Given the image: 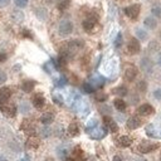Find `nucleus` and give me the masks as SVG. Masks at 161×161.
Returning a JSON list of instances; mask_svg holds the SVG:
<instances>
[{
  "label": "nucleus",
  "mask_w": 161,
  "mask_h": 161,
  "mask_svg": "<svg viewBox=\"0 0 161 161\" xmlns=\"http://www.w3.org/2000/svg\"><path fill=\"white\" fill-rule=\"evenodd\" d=\"M35 14H37V17L42 19V20H44V19L47 18V10L43 8H38L37 10H35Z\"/></svg>",
  "instance_id": "obj_28"
},
{
  "label": "nucleus",
  "mask_w": 161,
  "mask_h": 161,
  "mask_svg": "<svg viewBox=\"0 0 161 161\" xmlns=\"http://www.w3.org/2000/svg\"><path fill=\"white\" fill-rule=\"evenodd\" d=\"M154 98L157 99V101H161V88H157L154 91Z\"/></svg>",
  "instance_id": "obj_36"
},
{
  "label": "nucleus",
  "mask_w": 161,
  "mask_h": 161,
  "mask_svg": "<svg viewBox=\"0 0 161 161\" xmlns=\"http://www.w3.org/2000/svg\"><path fill=\"white\" fill-rule=\"evenodd\" d=\"M139 161H145V160H139Z\"/></svg>",
  "instance_id": "obj_51"
},
{
  "label": "nucleus",
  "mask_w": 161,
  "mask_h": 161,
  "mask_svg": "<svg viewBox=\"0 0 161 161\" xmlns=\"http://www.w3.org/2000/svg\"><path fill=\"white\" fill-rule=\"evenodd\" d=\"M64 161H74V160H73V159H69V157H68V159H65Z\"/></svg>",
  "instance_id": "obj_48"
},
{
  "label": "nucleus",
  "mask_w": 161,
  "mask_h": 161,
  "mask_svg": "<svg viewBox=\"0 0 161 161\" xmlns=\"http://www.w3.org/2000/svg\"><path fill=\"white\" fill-rule=\"evenodd\" d=\"M23 35H24L25 38H32L30 32H29V30H27V29H24V30H23Z\"/></svg>",
  "instance_id": "obj_43"
},
{
  "label": "nucleus",
  "mask_w": 161,
  "mask_h": 161,
  "mask_svg": "<svg viewBox=\"0 0 161 161\" xmlns=\"http://www.w3.org/2000/svg\"><path fill=\"white\" fill-rule=\"evenodd\" d=\"M0 161H8L5 157H4V156H1V155H0Z\"/></svg>",
  "instance_id": "obj_47"
},
{
  "label": "nucleus",
  "mask_w": 161,
  "mask_h": 161,
  "mask_svg": "<svg viewBox=\"0 0 161 161\" xmlns=\"http://www.w3.org/2000/svg\"><path fill=\"white\" fill-rule=\"evenodd\" d=\"M113 105H115L116 110H118V111H125L126 110V102L121 98H116L115 102H113Z\"/></svg>",
  "instance_id": "obj_24"
},
{
  "label": "nucleus",
  "mask_w": 161,
  "mask_h": 161,
  "mask_svg": "<svg viewBox=\"0 0 161 161\" xmlns=\"http://www.w3.org/2000/svg\"><path fill=\"white\" fill-rule=\"evenodd\" d=\"M9 3H10V0H0V6H6L9 5Z\"/></svg>",
  "instance_id": "obj_42"
},
{
  "label": "nucleus",
  "mask_w": 161,
  "mask_h": 161,
  "mask_svg": "<svg viewBox=\"0 0 161 161\" xmlns=\"http://www.w3.org/2000/svg\"><path fill=\"white\" fill-rule=\"evenodd\" d=\"M22 130L25 131L28 135H33V134H34V127H33L32 122L28 121V120H25V121L22 124Z\"/></svg>",
  "instance_id": "obj_18"
},
{
  "label": "nucleus",
  "mask_w": 161,
  "mask_h": 161,
  "mask_svg": "<svg viewBox=\"0 0 161 161\" xmlns=\"http://www.w3.org/2000/svg\"><path fill=\"white\" fill-rule=\"evenodd\" d=\"M98 20V15L96 13H91L89 15L84 19L83 23H82V25H83V29L86 30V32H91L94 25H96V23Z\"/></svg>",
  "instance_id": "obj_1"
},
{
  "label": "nucleus",
  "mask_w": 161,
  "mask_h": 161,
  "mask_svg": "<svg viewBox=\"0 0 161 161\" xmlns=\"http://www.w3.org/2000/svg\"><path fill=\"white\" fill-rule=\"evenodd\" d=\"M0 110L6 117H14L17 115V107L12 103H4V105L0 106Z\"/></svg>",
  "instance_id": "obj_5"
},
{
  "label": "nucleus",
  "mask_w": 161,
  "mask_h": 161,
  "mask_svg": "<svg viewBox=\"0 0 161 161\" xmlns=\"http://www.w3.org/2000/svg\"><path fill=\"white\" fill-rule=\"evenodd\" d=\"M10 96H12L10 88H8V87L0 88V106L4 105V103H6V101L10 98Z\"/></svg>",
  "instance_id": "obj_12"
},
{
  "label": "nucleus",
  "mask_w": 161,
  "mask_h": 161,
  "mask_svg": "<svg viewBox=\"0 0 161 161\" xmlns=\"http://www.w3.org/2000/svg\"><path fill=\"white\" fill-rule=\"evenodd\" d=\"M69 4H70V0H59L58 1V9L60 12H64L65 9H68Z\"/></svg>",
  "instance_id": "obj_25"
},
{
  "label": "nucleus",
  "mask_w": 161,
  "mask_h": 161,
  "mask_svg": "<svg viewBox=\"0 0 161 161\" xmlns=\"http://www.w3.org/2000/svg\"><path fill=\"white\" fill-rule=\"evenodd\" d=\"M65 154H67V151H65V150H62V151L59 152V156H62V157H63V156H65Z\"/></svg>",
  "instance_id": "obj_46"
},
{
  "label": "nucleus",
  "mask_w": 161,
  "mask_h": 161,
  "mask_svg": "<svg viewBox=\"0 0 161 161\" xmlns=\"http://www.w3.org/2000/svg\"><path fill=\"white\" fill-rule=\"evenodd\" d=\"M58 30H59V34L60 35H69L70 33L73 32V23L70 20H67V19H64L59 23V27H58Z\"/></svg>",
  "instance_id": "obj_2"
},
{
  "label": "nucleus",
  "mask_w": 161,
  "mask_h": 161,
  "mask_svg": "<svg viewBox=\"0 0 161 161\" xmlns=\"http://www.w3.org/2000/svg\"><path fill=\"white\" fill-rule=\"evenodd\" d=\"M45 161H52V160H45Z\"/></svg>",
  "instance_id": "obj_50"
},
{
  "label": "nucleus",
  "mask_w": 161,
  "mask_h": 161,
  "mask_svg": "<svg viewBox=\"0 0 161 161\" xmlns=\"http://www.w3.org/2000/svg\"><path fill=\"white\" fill-rule=\"evenodd\" d=\"M160 161H161V154H160Z\"/></svg>",
  "instance_id": "obj_49"
},
{
  "label": "nucleus",
  "mask_w": 161,
  "mask_h": 161,
  "mask_svg": "<svg viewBox=\"0 0 161 161\" xmlns=\"http://www.w3.org/2000/svg\"><path fill=\"white\" fill-rule=\"evenodd\" d=\"M137 75V68L135 65H129L126 69H125V79L127 82H132Z\"/></svg>",
  "instance_id": "obj_7"
},
{
  "label": "nucleus",
  "mask_w": 161,
  "mask_h": 161,
  "mask_svg": "<svg viewBox=\"0 0 161 161\" xmlns=\"http://www.w3.org/2000/svg\"><path fill=\"white\" fill-rule=\"evenodd\" d=\"M6 58H8V57H6V54H5V53H0V63L5 62Z\"/></svg>",
  "instance_id": "obj_41"
},
{
  "label": "nucleus",
  "mask_w": 161,
  "mask_h": 161,
  "mask_svg": "<svg viewBox=\"0 0 161 161\" xmlns=\"http://www.w3.org/2000/svg\"><path fill=\"white\" fill-rule=\"evenodd\" d=\"M28 146H29V147H32V149H37L38 146H39V144H40V140L38 139L37 136H30L29 139H28Z\"/></svg>",
  "instance_id": "obj_21"
},
{
  "label": "nucleus",
  "mask_w": 161,
  "mask_h": 161,
  "mask_svg": "<svg viewBox=\"0 0 161 161\" xmlns=\"http://www.w3.org/2000/svg\"><path fill=\"white\" fill-rule=\"evenodd\" d=\"M137 89H139L140 92H146V89H147V83L145 82V80H141V82L137 83Z\"/></svg>",
  "instance_id": "obj_31"
},
{
  "label": "nucleus",
  "mask_w": 161,
  "mask_h": 161,
  "mask_svg": "<svg viewBox=\"0 0 161 161\" xmlns=\"http://www.w3.org/2000/svg\"><path fill=\"white\" fill-rule=\"evenodd\" d=\"M105 135H106V130L101 129V127H98V126L91 131V136L93 137V139H102Z\"/></svg>",
  "instance_id": "obj_17"
},
{
  "label": "nucleus",
  "mask_w": 161,
  "mask_h": 161,
  "mask_svg": "<svg viewBox=\"0 0 161 161\" xmlns=\"http://www.w3.org/2000/svg\"><path fill=\"white\" fill-rule=\"evenodd\" d=\"M32 102H33V106H34L35 108L40 110V108H43L44 105H45V98L43 97V94L42 93H37V94H34Z\"/></svg>",
  "instance_id": "obj_8"
},
{
  "label": "nucleus",
  "mask_w": 161,
  "mask_h": 161,
  "mask_svg": "<svg viewBox=\"0 0 161 161\" xmlns=\"http://www.w3.org/2000/svg\"><path fill=\"white\" fill-rule=\"evenodd\" d=\"M127 50H129L130 54H137L141 50V44L139 39H136V38H132L130 39L129 44H127Z\"/></svg>",
  "instance_id": "obj_6"
},
{
  "label": "nucleus",
  "mask_w": 161,
  "mask_h": 161,
  "mask_svg": "<svg viewBox=\"0 0 161 161\" xmlns=\"http://www.w3.org/2000/svg\"><path fill=\"white\" fill-rule=\"evenodd\" d=\"M151 12H152V15L154 17L161 18V5H154L152 9H151Z\"/></svg>",
  "instance_id": "obj_30"
},
{
  "label": "nucleus",
  "mask_w": 161,
  "mask_h": 161,
  "mask_svg": "<svg viewBox=\"0 0 161 161\" xmlns=\"http://www.w3.org/2000/svg\"><path fill=\"white\" fill-rule=\"evenodd\" d=\"M68 134L72 136V137L77 136V135L79 134V127H78V125H77V122H72V124L68 126Z\"/></svg>",
  "instance_id": "obj_20"
},
{
  "label": "nucleus",
  "mask_w": 161,
  "mask_h": 161,
  "mask_svg": "<svg viewBox=\"0 0 161 161\" xmlns=\"http://www.w3.org/2000/svg\"><path fill=\"white\" fill-rule=\"evenodd\" d=\"M140 67L141 69L144 70V72L146 73H151L152 72V67H154V64L152 62H151V59L147 58V57H145V58L141 59V62H140Z\"/></svg>",
  "instance_id": "obj_10"
},
{
  "label": "nucleus",
  "mask_w": 161,
  "mask_h": 161,
  "mask_svg": "<svg viewBox=\"0 0 161 161\" xmlns=\"http://www.w3.org/2000/svg\"><path fill=\"white\" fill-rule=\"evenodd\" d=\"M144 24L145 27H147L149 29H155L156 25H157V20H156V18L152 15V17H147L144 20Z\"/></svg>",
  "instance_id": "obj_16"
},
{
  "label": "nucleus",
  "mask_w": 161,
  "mask_h": 161,
  "mask_svg": "<svg viewBox=\"0 0 161 161\" xmlns=\"http://www.w3.org/2000/svg\"><path fill=\"white\" fill-rule=\"evenodd\" d=\"M91 83L94 86V88H99V87H102L103 84H105V78L101 77V75H97V77H93L92 78Z\"/></svg>",
  "instance_id": "obj_22"
},
{
  "label": "nucleus",
  "mask_w": 161,
  "mask_h": 161,
  "mask_svg": "<svg viewBox=\"0 0 161 161\" xmlns=\"http://www.w3.org/2000/svg\"><path fill=\"white\" fill-rule=\"evenodd\" d=\"M112 161H122V159L120 157V156H117V155H116L115 157H113V160H112Z\"/></svg>",
  "instance_id": "obj_45"
},
{
  "label": "nucleus",
  "mask_w": 161,
  "mask_h": 161,
  "mask_svg": "<svg viewBox=\"0 0 161 161\" xmlns=\"http://www.w3.org/2000/svg\"><path fill=\"white\" fill-rule=\"evenodd\" d=\"M103 122H105V125L107 126V129L110 130L111 132H117V131H118V126H117V124L112 120L111 117L105 116V117H103Z\"/></svg>",
  "instance_id": "obj_13"
},
{
  "label": "nucleus",
  "mask_w": 161,
  "mask_h": 161,
  "mask_svg": "<svg viewBox=\"0 0 161 161\" xmlns=\"http://www.w3.org/2000/svg\"><path fill=\"white\" fill-rule=\"evenodd\" d=\"M131 144H132V140L129 136H121L120 139H118V145H120L121 147H129V146H131Z\"/></svg>",
  "instance_id": "obj_19"
},
{
  "label": "nucleus",
  "mask_w": 161,
  "mask_h": 161,
  "mask_svg": "<svg viewBox=\"0 0 161 161\" xmlns=\"http://www.w3.org/2000/svg\"><path fill=\"white\" fill-rule=\"evenodd\" d=\"M136 33V37H137V39H140V40H147V32H146L145 29H142V28H137V29L135 30Z\"/></svg>",
  "instance_id": "obj_23"
},
{
  "label": "nucleus",
  "mask_w": 161,
  "mask_h": 161,
  "mask_svg": "<svg viewBox=\"0 0 161 161\" xmlns=\"http://www.w3.org/2000/svg\"><path fill=\"white\" fill-rule=\"evenodd\" d=\"M53 121H54V115H53L52 112H45V113H43V115H42V117H40V122H42L43 125H45V126L50 125Z\"/></svg>",
  "instance_id": "obj_14"
},
{
  "label": "nucleus",
  "mask_w": 161,
  "mask_h": 161,
  "mask_svg": "<svg viewBox=\"0 0 161 161\" xmlns=\"http://www.w3.org/2000/svg\"><path fill=\"white\" fill-rule=\"evenodd\" d=\"M139 113L141 116H151V115H154V113H155V110H154V107L151 105L145 103V105H141L139 107Z\"/></svg>",
  "instance_id": "obj_11"
},
{
  "label": "nucleus",
  "mask_w": 161,
  "mask_h": 161,
  "mask_svg": "<svg viewBox=\"0 0 161 161\" xmlns=\"http://www.w3.org/2000/svg\"><path fill=\"white\" fill-rule=\"evenodd\" d=\"M34 87H35V82L34 80H24V82L22 83V89L24 92H27V93H29V92H32L33 89H34Z\"/></svg>",
  "instance_id": "obj_15"
},
{
  "label": "nucleus",
  "mask_w": 161,
  "mask_h": 161,
  "mask_svg": "<svg viewBox=\"0 0 161 161\" xmlns=\"http://www.w3.org/2000/svg\"><path fill=\"white\" fill-rule=\"evenodd\" d=\"M5 82H6V73L0 69V84L5 83Z\"/></svg>",
  "instance_id": "obj_37"
},
{
  "label": "nucleus",
  "mask_w": 161,
  "mask_h": 161,
  "mask_svg": "<svg viewBox=\"0 0 161 161\" xmlns=\"http://www.w3.org/2000/svg\"><path fill=\"white\" fill-rule=\"evenodd\" d=\"M83 89H84V92H87V93H93L96 88H94V86L91 82H87L83 84Z\"/></svg>",
  "instance_id": "obj_29"
},
{
  "label": "nucleus",
  "mask_w": 161,
  "mask_h": 161,
  "mask_svg": "<svg viewBox=\"0 0 161 161\" xmlns=\"http://www.w3.org/2000/svg\"><path fill=\"white\" fill-rule=\"evenodd\" d=\"M141 125H142V121H141V118L137 117V116H132V117H130L129 120H127V127H129L130 130L139 129Z\"/></svg>",
  "instance_id": "obj_9"
},
{
  "label": "nucleus",
  "mask_w": 161,
  "mask_h": 161,
  "mask_svg": "<svg viewBox=\"0 0 161 161\" xmlns=\"http://www.w3.org/2000/svg\"><path fill=\"white\" fill-rule=\"evenodd\" d=\"M141 12V5L140 4H132V5H129L127 8H125V14L130 19H137L139 14Z\"/></svg>",
  "instance_id": "obj_3"
},
{
  "label": "nucleus",
  "mask_w": 161,
  "mask_h": 161,
  "mask_svg": "<svg viewBox=\"0 0 161 161\" xmlns=\"http://www.w3.org/2000/svg\"><path fill=\"white\" fill-rule=\"evenodd\" d=\"M12 17H13V19L15 22H22L23 19H24V14H23L20 10H15V12H13V14H12Z\"/></svg>",
  "instance_id": "obj_26"
},
{
  "label": "nucleus",
  "mask_w": 161,
  "mask_h": 161,
  "mask_svg": "<svg viewBox=\"0 0 161 161\" xmlns=\"http://www.w3.org/2000/svg\"><path fill=\"white\" fill-rule=\"evenodd\" d=\"M28 1L29 0H14V3H15V5L18 8H25L28 5Z\"/></svg>",
  "instance_id": "obj_32"
},
{
  "label": "nucleus",
  "mask_w": 161,
  "mask_h": 161,
  "mask_svg": "<svg viewBox=\"0 0 161 161\" xmlns=\"http://www.w3.org/2000/svg\"><path fill=\"white\" fill-rule=\"evenodd\" d=\"M157 64L160 65V68H161V52L157 54Z\"/></svg>",
  "instance_id": "obj_44"
},
{
  "label": "nucleus",
  "mask_w": 161,
  "mask_h": 161,
  "mask_svg": "<svg viewBox=\"0 0 161 161\" xmlns=\"http://www.w3.org/2000/svg\"><path fill=\"white\" fill-rule=\"evenodd\" d=\"M53 99H54V102H55V103H58V105H62V103H63L62 96H59V94H57V96H54Z\"/></svg>",
  "instance_id": "obj_38"
},
{
  "label": "nucleus",
  "mask_w": 161,
  "mask_h": 161,
  "mask_svg": "<svg viewBox=\"0 0 161 161\" xmlns=\"http://www.w3.org/2000/svg\"><path fill=\"white\" fill-rule=\"evenodd\" d=\"M157 147H159V144H154V142H150V141H142L139 146V150L142 154H149L155 151Z\"/></svg>",
  "instance_id": "obj_4"
},
{
  "label": "nucleus",
  "mask_w": 161,
  "mask_h": 161,
  "mask_svg": "<svg viewBox=\"0 0 161 161\" xmlns=\"http://www.w3.org/2000/svg\"><path fill=\"white\" fill-rule=\"evenodd\" d=\"M113 92H115L116 94H118V96H121V97H124L127 94V88L124 87V86H120V87H117L113 89Z\"/></svg>",
  "instance_id": "obj_27"
},
{
  "label": "nucleus",
  "mask_w": 161,
  "mask_h": 161,
  "mask_svg": "<svg viewBox=\"0 0 161 161\" xmlns=\"http://www.w3.org/2000/svg\"><path fill=\"white\" fill-rule=\"evenodd\" d=\"M96 99H97L98 102L106 101V99H107V94H105V93H97L96 94Z\"/></svg>",
  "instance_id": "obj_35"
},
{
  "label": "nucleus",
  "mask_w": 161,
  "mask_h": 161,
  "mask_svg": "<svg viewBox=\"0 0 161 161\" xmlns=\"http://www.w3.org/2000/svg\"><path fill=\"white\" fill-rule=\"evenodd\" d=\"M121 45H122V34H121V33H118L117 37H116V39H115V47H116V48H120Z\"/></svg>",
  "instance_id": "obj_34"
},
{
  "label": "nucleus",
  "mask_w": 161,
  "mask_h": 161,
  "mask_svg": "<svg viewBox=\"0 0 161 161\" xmlns=\"http://www.w3.org/2000/svg\"><path fill=\"white\" fill-rule=\"evenodd\" d=\"M82 150H80L79 147H75L74 149V156H75V157H80V156H82Z\"/></svg>",
  "instance_id": "obj_40"
},
{
  "label": "nucleus",
  "mask_w": 161,
  "mask_h": 161,
  "mask_svg": "<svg viewBox=\"0 0 161 161\" xmlns=\"http://www.w3.org/2000/svg\"><path fill=\"white\" fill-rule=\"evenodd\" d=\"M96 127H97V121L96 120H92V121H89L88 122V125H87V131L88 132H91L93 129H96Z\"/></svg>",
  "instance_id": "obj_33"
},
{
  "label": "nucleus",
  "mask_w": 161,
  "mask_h": 161,
  "mask_svg": "<svg viewBox=\"0 0 161 161\" xmlns=\"http://www.w3.org/2000/svg\"><path fill=\"white\" fill-rule=\"evenodd\" d=\"M42 135H43L44 137L49 136V135H50V129H48V127H44V129L42 130Z\"/></svg>",
  "instance_id": "obj_39"
}]
</instances>
